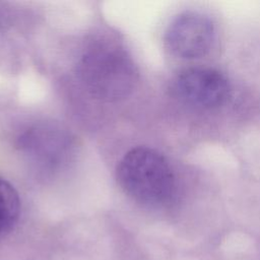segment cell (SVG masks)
I'll return each instance as SVG.
<instances>
[{
	"instance_id": "obj_3",
	"label": "cell",
	"mask_w": 260,
	"mask_h": 260,
	"mask_svg": "<svg viewBox=\"0 0 260 260\" xmlns=\"http://www.w3.org/2000/svg\"><path fill=\"white\" fill-rule=\"evenodd\" d=\"M18 146L35 168L52 174L70 160L73 144L68 133L59 126L37 124L19 136Z\"/></svg>"
},
{
	"instance_id": "obj_2",
	"label": "cell",
	"mask_w": 260,
	"mask_h": 260,
	"mask_svg": "<svg viewBox=\"0 0 260 260\" xmlns=\"http://www.w3.org/2000/svg\"><path fill=\"white\" fill-rule=\"evenodd\" d=\"M117 180L129 197L147 207H166L176 197V178L168 160L148 147L125 153L117 167Z\"/></svg>"
},
{
	"instance_id": "obj_6",
	"label": "cell",
	"mask_w": 260,
	"mask_h": 260,
	"mask_svg": "<svg viewBox=\"0 0 260 260\" xmlns=\"http://www.w3.org/2000/svg\"><path fill=\"white\" fill-rule=\"evenodd\" d=\"M20 210L19 196L14 187L0 178V239L11 232Z\"/></svg>"
},
{
	"instance_id": "obj_5",
	"label": "cell",
	"mask_w": 260,
	"mask_h": 260,
	"mask_svg": "<svg viewBox=\"0 0 260 260\" xmlns=\"http://www.w3.org/2000/svg\"><path fill=\"white\" fill-rule=\"evenodd\" d=\"M215 28L211 19L195 11L179 14L166 30L168 50L178 58L197 59L206 55L214 42Z\"/></svg>"
},
{
	"instance_id": "obj_1",
	"label": "cell",
	"mask_w": 260,
	"mask_h": 260,
	"mask_svg": "<svg viewBox=\"0 0 260 260\" xmlns=\"http://www.w3.org/2000/svg\"><path fill=\"white\" fill-rule=\"evenodd\" d=\"M76 75L86 91L103 102H117L128 96L138 76L127 51L108 42L92 45L81 55Z\"/></svg>"
},
{
	"instance_id": "obj_4",
	"label": "cell",
	"mask_w": 260,
	"mask_h": 260,
	"mask_svg": "<svg viewBox=\"0 0 260 260\" xmlns=\"http://www.w3.org/2000/svg\"><path fill=\"white\" fill-rule=\"evenodd\" d=\"M171 90L180 102L197 109H215L228 101L231 86L219 71L192 67L181 71L172 81Z\"/></svg>"
}]
</instances>
